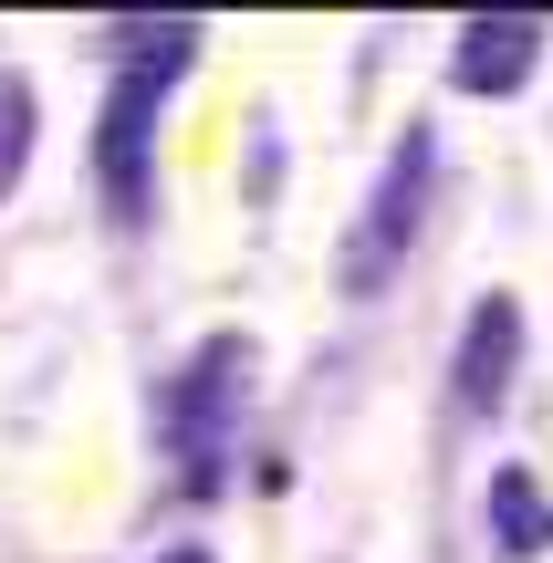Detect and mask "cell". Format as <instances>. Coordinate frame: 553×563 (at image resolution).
<instances>
[{"instance_id": "277c9868", "label": "cell", "mask_w": 553, "mask_h": 563, "mask_svg": "<svg viewBox=\"0 0 553 563\" xmlns=\"http://www.w3.org/2000/svg\"><path fill=\"white\" fill-rule=\"evenodd\" d=\"M522 376V302L512 292H480L471 313H460V365H450V397L471 407V418H491L501 397H512Z\"/></svg>"}, {"instance_id": "6da1fadb", "label": "cell", "mask_w": 553, "mask_h": 563, "mask_svg": "<svg viewBox=\"0 0 553 563\" xmlns=\"http://www.w3.org/2000/svg\"><path fill=\"white\" fill-rule=\"evenodd\" d=\"M188 63H199V21L167 11V21H146V32L115 53V74H104V104H95V199H104L115 230L157 220V136H167V95H178Z\"/></svg>"}, {"instance_id": "ba28073f", "label": "cell", "mask_w": 553, "mask_h": 563, "mask_svg": "<svg viewBox=\"0 0 553 563\" xmlns=\"http://www.w3.org/2000/svg\"><path fill=\"white\" fill-rule=\"evenodd\" d=\"M157 563H209V543H167V553H157Z\"/></svg>"}, {"instance_id": "5b68a950", "label": "cell", "mask_w": 553, "mask_h": 563, "mask_svg": "<svg viewBox=\"0 0 553 563\" xmlns=\"http://www.w3.org/2000/svg\"><path fill=\"white\" fill-rule=\"evenodd\" d=\"M533 63H543V21L533 11H491V21H471V32L450 42V84L460 95H522L533 84Z\"/></svg>"}, {"instance_id": "3957f363", "label": "cell", "mask_w": 553, "mask_h": 563, "mask_svg": "<svg viewBox=\"0 0 553 563\" xmlns=\"http://www.w3.org/2000/svg\"><path fill=\"white\" fill-rule=\"evenodd\" d=\"M429 199H439V125L418 115L408 136L387 146V167H376L366 209L345 220V241H334V292L345 302H376L397 272H408L418 230H429Z\"/></svg>"}, {"instance_id": "52a82bcc", "label": "cell", "mask_w": 553, "mask_h": 563, "mask_svg": "<svg viewBox=\"0 0 553 563\" xmlns=\"http://www.w3.org/2000/svg\"><path fill=\"white\" fill-rule=\"evenodd\" d=\"M32 136H42V104H32V74L0 63V209H11L21 167H32Z\"/></svg>"}, {"instance_id": "7a4b0ae2", "label": "cell", "mask_w": 553, "mask_h": 563, "mask_svg": "<svg viewBox=\"0 0 553 563\" xmlns=\"http://www.w3.org/2000/svg\"><path fill=\"white\" fill-rule=\"evenodd\" d=\"M251 428V344L241 334H199L188 344V365L157 386V449H167V481L188 490V501H209V490L230 481V449H241Z\"/></svg>"}, {"instance_id": "8992f818", "label": "cell", "mask_w": 553, "mask_h": 563, "mask_svg": "<svg viewBox=\"0 0 553 563\" xmlns=\"http://www.w3.org/2000/svg\"><path fill=\"white\" fill-rule=\"evenodd\" d=\"M480 511H491V543L512 553V563L553 553V501H543V481H533L522 460H501L491 481H480Z\"/></svg>"}]
</instances>
